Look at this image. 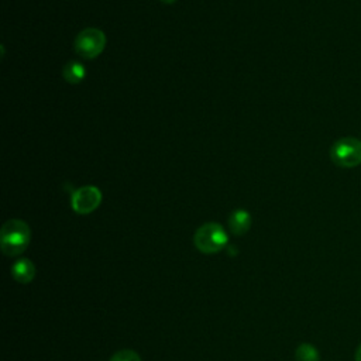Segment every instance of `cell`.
Wrapping results in <instances>:
<instances>
[{"instance_id":"cell-1","label":"cell","mask_w":361,"mask_h":361,"mask_svg":"<svg viewBox=\"0 0 361 361\" xmlns=\"http://www.w3.org/2000/svg\"><path fill=\"white\" fill-rule=\"evenodd\" d=\"M32 242V230L25 220L11 219L0 230V247L8 257L23 254Z\"/></svg>"},{"instance_id":"cell-2","label":"cell","mask_w":361,"mask_h":361,"mask_svg":"<svg viewBox=\"0 0 361 361\" xmlns=\"http://www.w3.org/2000/svg\"><path fill=\"white\" fill-rule=\"evenodd\" d=\"M193 243L200 253L214 254L227 246L229 237L222 224L206 223L196 230L193 236Z\"/></svg>"},{"instance_id":"cell-3","label":"cell","mask_w":361,"mask_h":361,"mask_svg":"<svg viewBox=\"0 0 361 361\" xmlns=\"http://www.w3.org/2000/svg\"><path fill=\"white\" fill-rule=\"evenodd\" d=\"M330 157L341 168H354L361 164V142L351 137L340 139L333 144Z\"/></svg>"},{"instance_id":"cell-4","label":"cell","mask_w":361,"mask_h":361,"mask_svg":"<svg viewBox=\"0 0 361 361\" xmlns=\"http://www.w3.org/2000/svg\"><path fill=\"white\" fill-rule=\"evenodd\" d=\"M106 46V36L99 29H85L75 39V51L85 60L100 55Z\"/></svg>"},{"instance_id":"cell-5","label":"cell","mask_w":361,"mask_h":361,"mask_svg":"<svg viewBox=\"0 0 361 361\" xmlns=\"http://www.w3.org/2000/svg\"><path fill=\"white\" fill-rule=\"evenodd\" d=\"M102 203V192L92 185H86L75 191L71 199L72 209L79 214H89L95 212Z\"/></svg>"},{"instance_id":"cell-6","label":"cell","mask_w":361,"mask_h":361,"mask_svg":"<svg viewBox=\"0 0 361 361\" xmlns=\"http://www.w3.org/2000/svg\"><path fill=\"white\" fill-rule=\"evenodd\" d=\"M252 227V216L245 209L234 210L229 217V229L234 236H243Z\"/></svg>"},{"instance_id":"cell-7","label":"cell","mask_w":361,"mask_h":361,"mask_svg":"<svg viewBox=\"0 0 361 361\" xmlns=\"http://www.w3.org/2000/svg\"><path fill=\"white\" fill-rule=\"evenodd\" d=\"M12 275L20 284H30L36 277V266L29 259H19L12 266Z\"/></svg>"},{"instance_id":"cell-8","label":"cell","mask_w":361,"mask_h":361,"mask_svg":"<svg viewBox=\"0 0 361 361\" xmlns=\"http://www.w3.org/2000/svg\"><path fill=\"white\" fill-rule=\"evenodd\" d=\"M62 74H64V78H65L67 82H69L72 85H76V83H81L85 79L86 69L81 62L69 61L68 64H65Z\"/></svg>"},{"instance_id":"cell-9","label":"cell","mask_w":361,"mask_h":361,"mask_svg":"<svg viewBox=\"0 0 361 361\" xmlns=\"http://www.w3.org/2000/svg\"><path fill=\"white\" fill-rule=\"evenodd\" d=\"M295 360L297 361H320V355L315 346H312L309 343H304L297 348Z\"/></svg>"},{"instance_id":"cell-10","label":"cell","mask_w":361,"mask_h":361,"mask_svg":"<svg viewBox=\"0 0 361 361\" xmlns=\"http://www.w3.org/2000/svg\"><path fill=\"white\" fill-rule=\"evenodd\" d=\"M109 361H142V357L135 350L125 348L116 351Z\"/></svg>"},{"instance_id":"cell-11","label":"cell","mask_w":361,"mask_h":361,"mask_svg":"<svg viewBox=\"0 0 361 361\" xmlns=\"http://www.w3.org/2000/svg\"><path fill=\"white\" fill-rule=\"evenodd\" d=\"M354 360H355V361H361V344H360V346L357 347V350H355Z\"/></svg>"},{"instance_id":"cell-12","label":"cell","mask_w":361,"mask_h":361,"mask_svg":"<svg viewBox=\"0 0 361 361\" xmlns=\"http://www.w3.org/2000/svg\"><path fill=\"white\" fill-rule=\"evenodd\" d=\"M163 4H165V5H172V4H175L177 0H161Z\"/></svg>"}]
</instances>
